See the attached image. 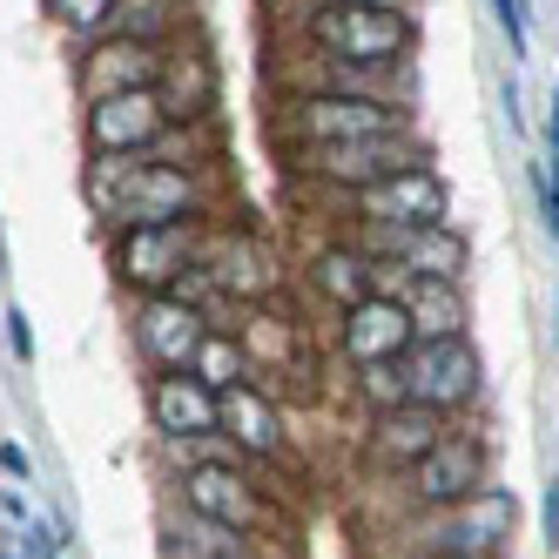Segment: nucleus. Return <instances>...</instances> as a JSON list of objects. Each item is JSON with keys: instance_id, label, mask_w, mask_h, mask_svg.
Instances as JSON below:
<instances>
[{"instance_id": "1", "label": "nucleus", "mask_w": 559, "mask_h": 559, "mask_svg": "<svg viewBox=\"0 0 559 559\" xmlns=\"http://www.w3.org/2000/svg\"><path fill=\"white\" fill-rule=\"evenodd\" d=\"M82 195L102 229L122 223H216V169H182L163 155H88Z\"/></svg>"}, {"instance_id": "2", "label": "nucleus", "mask_w": 559, "mask_h": 559, "mask_svg": "<svg viewBox=\"0 0 559 559\" xmlns=\"http://www.w3.org/2000/svg\"><path fill=\"white\" fill-rule=\"evenodd\" d=\"M290 41L310 48V55L397 68V61H418L425 27H418L412 8H357V0H324V8H297Z\"/></svg>"}, {"instance_id": "3", "label": "nucleus", "mask_w": 559, "mask_h": 559, "mask_svg": "<svg viewBox=\"0 0 559 559\" xmlns=\"http://www.w3.org/2000/svg\"><path fill=\"white\" fill-rule=\"evenodd\" d=\"M431 163V142L425 129H397V135H365V142H324V148H290V176L317 182L324 195H350V189H371L397 169H418Z\"/></svg>"}, {"instance_id": "4", "label": "nucleus", "mask_w": 559, "mask_h": 559, "mask_svg": "<svg viewBox=\"0 0 559 559\" xmlns=\"http://www.w3.org/2000/svg\"><path fill=\"white\" fill-rule=\"evenodd\" d=\"M512 533H519V499L506 486H486L459 506L438 512H412L405 526V552H472V559H512Z\"/></svg>"}, {"instance_id": "5", "label": "nucleus", "mask_w": 559, "mask_h": 559, "mask_svg": "<svg viewBox=\"0 0 559 559\" xmlns=\"http://www.w3.org/2000/svg\"><path fill=\"white\" fill-rule=\"evenodd\" d=\"M203 229L210 223H122V229H102L115 284H122L129 297L176 290V276L203 257Z\"/></svg>"}, {"instance_id": "6", "label": "nucleus", "mask_w": 559, "mask_h": 559, "mask_svg": "<svg viewBox=\"0 0 559 559\" xmlns=\"http://www.w3.org/2000/svg\"><path fill=\"white\" fill-rule=\"evenodd\" d=\"M418 129V108L397 102H365V95H290L276 108V135L290 148H324V142H365V135H397Z\"/></svg>"}, {"instance_id": "7", "label": "nucleus", "mask_w": 559, "mask_h": 559, "mask_svg": "<svg viewBox=\"0 0 559 559\" xmlns=\"http://www.w3.org/2000/svg\"><path fill=\"white\" fill-rule=\"evenodd\" d=\"M344 236L365 257L391 263L397 276H431V284H465V270H472V243H465V229L445 223H344Z\"/></svg>"}, {"instance_id": "8", "label": "nucleus", "mask_w": 559, "mask_h": 559, "mask_svg": "<svg viewBox=\"0 0 559 559\" xmlns=\"http://www.w3.org/2000/svg\"><path fill=\"white\" fill-rule=\"evenodd\" d=\"M492 486V438L478 431L472 418H459L438 445L397 478V492H405L412 512H438V506H459L472 492H486Z\"/></svg>"}, {"instance_id": "9", "label": "nucleus", "mask_w": 559, "mask_h": 559, "mask_svg": "<svg viewBox=\"0 0 559 559\" xmlns=\"http://www.w3.org/2000/svg\"><path fill=\"white\" fill-rule=\"evenodd\" d=\"M169 499H176L182 512L216 519V526H236V533H257V539H270V533H276V506H270V492L257 486L250 459L189 465V472H176V478H169Z\"/></svg>"}, {"instance_id": "10", "label": "nucleus", "mask_w": 559, "mask_h": 559, "mask_svg": "<svg viewBox=\"0 0 559 559\" xmlns=\"http://www.w3.org/2000/svg\"><path fill=\"white\" fill-rule=\"evenodd\" d=\"M405 371H412V397L445 418H472L478 397H486V357H478L472 331L459 337H418L405 350Z\"/></svg>"}, {"instance_id": "11", "label": "nucleus", "mask_w": 559, "mask_h": 559, "mask_svg": "<svg viewBox=\"0 0 559 559\" xmlns=\"http://www.w3.org/2000/svg\"><path fill=\"white\" fill-rule=\"evenodd\" d=\"M290 82V95H365V102H397L418 108V68H371V61H337V55H290V68H276Z\"/></svg>"}, {"instance_id": "12", "label": "nucleus", "mask_w": 559, "mask_h": 559, "mask_svg": "<svg viewBox=\"0 0 559 559\" xmlns=\"http://www.w3.org/2000/svg\"><path fill=\"white\" fill-rule=\"evenodd\" d=\"M203 263L216 270V284L229 290V304L243 310V304H270V297H284V257H276L257 229H223V223H210L203 229Z\"/></svg>"}, {"instance_id": "13", "label": "nucleus", "mask_w": 559, "mask_h": 559, "mask_svg": "<svg viewBox=\"0 0 559 559\" xmlns=\"http://www.w3.org/2000/svg\"><path fill=\"white\" fill-rule=\"evenodd\" d=\"M169 135V108L155 88H122V95H95L82 102V142L88 155H148Z\"/></svg>"}, {"instance_id": "14", "label": "nucleus", "mask_w": 559, "mask_h": 559, "mask_svg": "<svg viewBox=\"0 0 559 559\" xmlns=\"http://www.w3.org/2000/svg\"><path fill=\"white\" fill-rule=\"evenodd\" d=\"M459 418L431 412V405H397V412H378L365 418V431H357V459H365L371 478H405L438 438H445Z\"/></svg>"}, {"instance_id": "15", "label": "nucleus", "mask_w": 559, "mask_h": 559, "mask_svg": "<svg viewBox=\"0 0 559 559\" xmlns=\"http://www.w3.org/2000/svg\"><path fill=\"white\" fill-rule=\"evenodd\" d=\"M216 324L203 310H189L182 297H135V317H129V337H135V357L148 371H189L195 365V350H203Z\"/></svg>"}, {"instance_id": "16", "label": "nucleus", "mask_w": 559, "mask_h": 559, "mask_svg": "<svg viewBox=\"0 0 559 559\" xmlns=\"http://www.w3.org/2000/svg\"><path fill=\"white\" fill-rule=\"evenodd\" d=\"M412 344H418V324L397 290H378L365 304L337 310V324H331V350L344 365H384V357H405Z\"/></svg>"}, {"instance_id": "17", "label": "nucleus", "mask_w": 559, "mask_h": 559, "mask_svg": "<svg viewBox=\"0 0 559 559\" xmlns=\"http://www.w3.org/2000/svg\"><path fill=\"white\" fill-rule=\"evenodd\" d=\"M337 203L350 210V223H445L452 216V189L431 163H418V169H397V176H384L371 189H350Z\"/></svg>"}, {"instance_id": "18", "label": "nucleus", "mask_w": 559, "mask_h": 559, "mask_svg": "<svg viewBox=\"0 0 559 559\" xmlns=\"http://www.w3.org/2000/svg\"><path fill=\"white\" fill-rule=\"evenodd\" d=\"M163 55H169V48L102 34V41H82V48H74V88H82V102L122 95V88H155V82H163Z\"/></svg>"}, {"instance_id": "19", "label": "nucleus", "mask_w": 559, "mask_h": 559, "mask_svg": "<svg viewBox=\"0 0 559 559\" xmlns=\"http://www.w3.org/2000/svg\"><path fill=\"white\" fill-rule=\"evenodd\" d=\"M304 276H310L317 304H331V317L350 310V304H365V297H378V290H397V284H405V276H397L391 263H378V257L357 250L350 236H331V243L304 263Z\"/></svg>"}, {"instance_id": "20", "label": "nucleus", "mask_w": 559, "mask_h": 559, "mask_svg": "<svg viewBox=\"0 0 559 559\" xmlns=\"http://www.w3.org/2000/svg\"><path fill=\"white\" fill-rule=\"evenodd\" d=\"M148 425L155 438H210L223 431V391H210L195 371H148Z\"/></svg>"}, {"instance_id": "21", "label": "nucleus", "mask_w": 559, "mask_h": 559, "mask_svg": "<svg viewBox=\"0 0 559 559\" xmlns=\"http://www.w3.org/2000/svg\"><path fill=\"white\" fill-rule=\"evenodd\" d=\"M223 438L250 465H284L290 452V425H284V405H276V391H263L257 378L229 384L223 391Z\"/></svg>"}, {"instance_id": "22", "label": "nucleus", "mask_w": 559, "mask_h": 559, "mask_svg": "<svg viewBox=\"0 0 559 559\" xmlns=\"http://www.w3.org/2000/svg\"><path fill=\"white\" fill-rule=\"evenodd\" d=\"M229 331H236V344H243V357H250V371H257V378L304 371V331H297V317H284V297L243 304Z\"/></svg>"}, {"instance_id": "23", "label": "nucleus", "mask_w": 559, "mask_h": 559, "mask_svg": "<svg viewBox=\"0 0 559 559\" xmlns=\"http://www.w3.org/2000/svg\"><path fill=\"white\" fill-rule=\"evenodd\" d=\"M155 95H163L169 122H216V95H223L216 61H210L203 48H195V41H169V55H163V82H155Z\"/></svg>"}, {"instance_id": "24", "label": "nucleus", "mask_w": 559, "mask_h": 559, "mask_svg": "<svg viewBox=\"0 0 559 559\" xmlns=\"http://www.w3.org/2000/svg\"><path fill=\"white\" fill-rule=\"evenodd\" d=\"M163 559H263V539L257 533H236V526H216L203 512H169L163 519Z\"/></svg>"}, {"instance_id": "25", "label": "nucleus", "mask_w": 559, "mask_h": 559, "mask_svg": "<svg viewBox=\"0 0 559 559\" xmlns=\"http://www.w3.org/2000/svg\"><path fill=\"white\" fill-rule=\"evenodd\" d=\"M182 27H189V0H115V14H108L102 34L169 48V41H182ZM102 34H95V41H102Z\"/></svg>"}, {"instance_id": "26", "label": "nucleus", "mask_w": 559, "mask_h": 559, "mask_svg": "<svg viewBox=\"0 0 559 559\" xmlns=\"http://www.w3.org/2000/svg\"><path fill=\"white\" fill-rule=\"evenodd\" d=\"M397 297H405V310H412L418 337H459V331H465V297H459V284L405 276V284H397Z\"/></svg>"}, {"instance_id": "27", "label": "nucleus", "mask_w": 559, "mask_h": 559, "mask_svg": "<svg viewBox=\"0 0 559 559\" xmlns=\"http://www.w3.org/2000/svg\"><path fill=\"white\" fill-rule=\"evenodd\" d=\"M350 397H357V412H365V418L397 412V405H418L405 357H384V365H350Z\"/></svg>"}, {"instance_id": "28", "label": "nucleus", "mask_w": 559, "mask_h": 559, "mask_svg": "<svg viewBox=\"0 0 559 559\" xmlns=\"http://www.w3.org/2000/svg\"><path fill=\"white\" fill-rule=\"evenodd\" d=\"M189 371L203 378L210 391H229V384L257 378V371H250V357H243V344H236V331H210V337H203V350H195V365H189Z\"/></svg>"}, {"instance_id": "29", "label": "nucleus", "mask_w": 559, "mask_h": 559, "mask_svg": "<svg viewBox=\"0 0 559 559\" xmlns=\"http://www.w3.org/2000/svg\"><path fill=\"white\" fill-rule=\"evenodd\" d=\"M115 0H48V21L68 34V41H95V34L108 27Z\"/></svg>"}, {"instance_id": "30", "label": "nucleus", "mask_w": 559, "mask_h": 559, "mask_svg": "<svg viewBox=\"0 0 559 559\" xmlns=\"http://www.w3.org/2000/svg\"><path fill=\"white\" fill-rule=\"evenodd\" d=\"M499 34H506V61H526L533 55V21H526V0H486Z\"/></svg>"}, {"instance_id": "31", "label": "nucleus", "mask_w": 559, "mask_h": 559, "mask_svg": "<svg viewBox=\"0 0 559 559\" xmlns=\"http://www.w3.org/2000/svg\"><path fill=\"white\" fill-rule=\"evenodd\" d=\"M533 189H539V216H546V229H552V243H559V163H533Z\"/></svg>"}, {"instance_id": "32", "label": "nucleus", "mask_w": 559, "mask_h": 559, "mask_svg": "<svg viewBox=\"0 0 559 559\" xmlns=\"http://www.w3.org/2000/svg\"><path fill=\"white\" fill-rule=\"evenodd\" d=\"M0 324H8V350H14V365H34V324H27V310L14 304L8 317H0Z\"/></svg>"}, {"instance_id": "33", "label": "nucleus", "mask_w": 559, "mask_h": 559, "mask_svg": "<svg viewBox=\"0 0 559 559\" xmlns=\"http://www.w3.org/2000/svg\"><path fill=\"white\" fill-rule=\"evenodd\" d=\"M539 526H546V546L559 552V472L546 478V492H539Z\"/></svg>"}, {"instance_id": "34", "label": "nucleus", "mask_w": 559, "mask_h": 559, "mask_svg": "<svg viewBox=\"0 0 559 559\" xmlns=\"http://www.w3.org/2000/svg\"><path fill=\"white\" fill-rule=\"evenodd\" d=\"M539 142H546V163H559V88H552V102H546V129H539Z\"/></svg>"}, {"instance_id": "35", "label": "nucleus", "mask_w": 559, "mask_h": 559, "mask_svg": "<svg viewBox=\"0 0 559 559\" xmlns=\"http://www.w3.org/2000/svg\"><path fill=\"white\" fill-rule=\"evenodd\" d=\"M0 472H8V478H27V472H34V459H27V452L14 445V438H8V445H0Z\"/></svg>"}, {"instance_id": "36", "label": "nucleus", "mask_w": 559, "mask_h": 559, "mask_svg": "<svg viewBox=\"0 0 559 559\" xmlns=\"http://www.w3.org/2000/svg\"><path fill=\"white\" fill-rule=\"evenodd\" d=\"M297 8H324V0H297ZM357 8H412L418 14V0H357Z\"/></svg>"}, {"instance_id": "37", "label": "nucleus", "mask_w": 559, "mask_h": 559, "mask_svg": "<svg viewBox=\"0 0 559 559\" xmlns=\"http://www.w3.org/2000/svg\"><path fill=\"white\" fill-rule=\"evenodd\" d=\"M506 122H512V129H526V108H519V88H512V82H506Z\"/></svg>"}, {"instance_id": "38", "label": "nucleus", "mask_w": 559, "mask_h": 559, "mask_svg": "<svg viewBox=\"0 0 559 559\" xmlns=\"http://www.w3.org/2000/svg\"><path fill=\"white\" fill-rule=\"evenodd\" d=\"M405 559H472V552H405Z\"/></svg>"}, {"instance_id": "39", "label": "nucleus", "mask_w": 559, "mask_h": 559, "mask_svg": "<svg viewBox=\"0 0 559 559\" xmlns=\"http://www.w3.org/2000/svg\"><path fill=\"white\" fill-rule=\"evenodd\" d=\"M0 559H27V552H21V546H8V552H0Z\"/></svg>"}, {"instance_id": "40", "label": "nucleus", "mask_w": 559, "mask_h": 559, "mask_svg": "<svg viewBox=\"0 0 559 559\" xmlns=\"http://www.w3.org/2000/svg\"><path fill=\"white\" fill-rule=\"evenodd\" d=\"M552 344H559V310H552Z\"/></svg>"}]
</instances>
